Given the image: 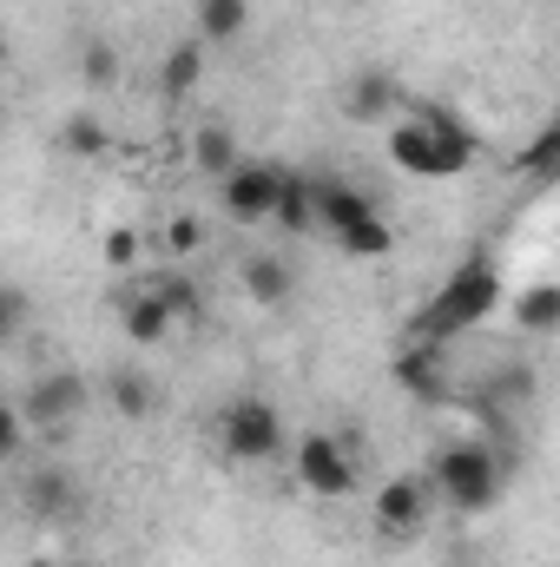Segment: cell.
<instances>
[{"label": "cell", "mask_w": 560, "mask_h": 567, "mask_svg": "<svg viewBox=\"0 0 560 567\" xmlns=\"http://www.w3.org/2000/svg\"><path fill=\"white\" fill-rule=\"evenodd\" d=\"M86 403H93V390H86L80 370H40V377H27V383L13 390V416L33 429L40 442H53Z\"/></svg>", "instance_id": "5"}, {"label": "cell", "mask_w": 560, "mask_h": 567, "mask_svg": "<svg viewBox=\"0 0 560 567\" xmlns=\"http://www.w3.org/2000/svg\"><path fill=\"white\" fill-rule=\"evenodd\" d=\"M521 178H535V185L560 178V120H554V126H541V140L521 152Z\"/></svg>", "instance_id": "24"}, {"label": "cell", "mask_w": 560, "mask_h": 567, "mask_svg": "<svg viewBox=\"0 0 560 567\" xmlns=\"http://www.w3.org/2000/svg\"><path fill=\"white\" fill-rule=\"evenodd\" d=\"M120 330H126V337H133L139 350H158V343H165V337L178 330V317L165 310V297H158L152 284H133V290L120 297Z\"/></svg>", "instance_id": "12"}, {"label": "cell", "mask_w": 560, "mask_h": 567, "mask_svg": "<svg viewBox=\"0 0 560 567\" xmlns=\"http://www.w3.org/2000/svg\"><path fill=\"white\" fill-rule=\"evenodd\" d=\"M191 20H198L205 47H231L251 27V0H191Z\"/></svg>", "instance_id": "17"}, {"label": "cell", "mask_w": 560, "mask_h": 567, "mask_svg": "<svg viewBox=\"0 0 560 567\" xmlns=\"http://www.w3.org/2000/svg\"><path fill=\"white\" fill-rule=\"evenodd\" d=\"M145 284H152V290L165 297V310H172L178 323H198V317H205V297H198V284L185 278L178 265H158V271H152Z\"/></svg>", "instance_id": "22"}, {"label": "cell", "mask_w": 560, "mask_h": 567, "mask_svg": "<svg viewBox=\"0 0 560 567\" xmlns=\"http://www.w3.org/2000/svg\"><path fill=\"white\" fill-rule=\"evenodd\" d=\"M495 303H501V271H495V258H462V265L448 271V284L409 317V343H448V337L475 330Z\"/></svg>", "instance_id": "2"}, {"label": "cell", "mask_w": 560, "mask_h": 567, "mask_svg": "<svg viewBox=\"0 0 560 567\" xmlns=\"http://www.w3.org/2000/svg\"><path fill=\"white\" fill-rule=\"evenodd\" d=\"M278 225L283 231H317V212H310V172H297V165H290V185H283Z\"/></svg>", "instance_id": "23"}, {"label": "cell", "mask_w": 560, "mask_h": 567, "mask_svg": "<svg viewBox=\"0 0 560 567\" xmlns=\"http://www.w3.org/2000/svg\"><path fill=\"white\" fill-rule=\"evenodd\" d=\"M336 106H343L356 126H396V120L409 113V100H403V80H396L390 66H356V73H343V93H336Z\"/></svg>", "instance_id": "10"}, {"label": "cell", "mask_w": 560, "mask_h": 567, "mask_svg": "<svg viewBox=\"0 0 560 567\" xmlns=\"http://www.w3.org/2000/svg\"><path fill=\"white\" fill-rule=\"evenodd\" d=\"M283 185H290V165L278 158H245L231 178H218V205L231 225H278Z\"/></svg>", "instance_id": "8"}, {"label": "cell", "mask_w": 560, "mask_h": 567, "mask_svg": "<svg viewBox=\"0 0 560 567\" xmlns=\"http://www.w3.org/2000/svg\"><path fill=\"white\" fill-rule=\"evenodd\" d=\"M198 245H205V218H198V212H172V218H165V251H172V258H191Z\"/></svg>", "instance_id": "26"}, {"label": "cell", "mask_w": 560, "mask_h": 567, "mask_svg": "<svg viewBox=\"0 0 560 567\" xmlns=\"http://www.w3.org/2000/svg\"><path fill=\"white\" fill-rule=\"evenodd\" d=\"M396 377L409 396H442V343H403Z\"/></svg>", "instance_id": "19"}, {"label": "cell", "mask_w": 560, "mask_h": 567, "mask_svg": "<svg viewBox=\"0 0 560 567\" xmlns=\"http://www.w3.org/2000/svg\"><path fill=\"white\" fill-rule=\"evenodd\" d=\"M310 212H317V238H330V245H343L356 225H370V218H376L370 192H363V185H350L343 172H310Z\"/></svg>", "instance_id": "9"}, {"label": "cell", "mask_w": 560, "mask_h": 567, "mask_svg": "<svg viewBox=\"0 0 560 567\" xmlns=\"http://www.w3.org/2000/svg\"><path fill=\"white\" fill-rule=\"evenodd\" d=\"M20 508H27L33 522H66V515L80 508V482H73V468H60V462H33V468L20 475Z\"/></svg>", "instance_id": "11"}, {"label": "cell", "mask_w": 560, "mask_h": 567, "mask_svg": "<svg viewBox=\"0 0 560 567\" xmlns=\"http://www.w3.org/2000/svg\"><path fill=\"white\" fill-rule=\"evenodd\" d=\"M435 508H442V495H435L428 468H396V475H383L376 495H370V522H376V535H390V542L422 535Z\"/></svg>", "instance_id": "7"}, {"label": "cell", "mask_w": 560, "mask_h": 567, "mask_svg": "<svg viewBox=\"0 0 560 567\" xmlns=\"http://www.w3.org/2000/svg\"><path fill=\"white\" fill-rule=\"evenodd\" d=\"M145 251V238L133 231V225H113L106 238H100V258H106V271H133Z\"/></svg>", "instance_id": "25"}, {"label": "cell", "mask_w": 560, "mask_h": 567, "mask_svg": "<svg viewBox=\"0 0 560 567\" xmlns=\"http://www.w3.org/2000/svg\"><path fill=\"white\" fill-rule=\"evenodd\" d=\"M120 73H126V60H120V47H113L106 33L80 40V80H86L93 93H113V86H120Z\"/></svg>", "instance_id": "21"}, {"label": "cell", "mask_w": 560, "mask_h": 567, "mask_svg": "<svg viewBox=\"0 0 560 567\" xmlns=\"http://www.w3.org/2000/svg\"><path fill=\"white\" fill-rule=\"evenodd\" d=\"M0 337H7V343H20V337H27V290H20V284H7V290H0Z\"/></svg>", "instance_id": "27"}, {"label": "cell", "mask_w": 560, "mask_h": 567, "mask_svg": "<svg viewBox=\"0 0 560 567\" xmlns=\"http://www.w3.org/2000/svg\"><path fill=\"white\" fill-rule=\"evenodd\" d=\"M205 53H211V47H205L198 33H191V40H178V47L158 60V93H165V100L198 93V80H205Z\"/></svg>", "instance_id": "16"}, {"label": "cell", "mask_w": 560, "mask_h": 567, "mask_svg": "<svg viewBox=\"0 0 560 567\" xmlns=\"http://www.w3.org/2000/svg\"><path fill=\"white\" fill-rule=\"evenodd\" d=\"M191 165H198L205 178H231V172L245 165L238 133H231L225 120H205V126H191Z\"/></svg>", "instance_id": "15"}, {"label": "cell", "mask_w": 560, "mask_h": 567, "mask_svg": "<svg viewBox=\"0 0 560 567\" xmlns=\"http://www.w3.org/2000/svg\"><path fill=\"white\" fill-rule=\"evenodd\" d=\"M106 403H113L126 423H145V416L158 410V383H152L145 370H113V377H106Z\"/></svg>", "instance_id": "18"}, {"label": "cell", "mask_w": 560, "mask_h": 567, "mask_svg": "<svg viewBox=\"0 0 560 567\" xmlns=\"http://www.w3.org/2000/svg\"><path fill=\"white\" fill-rule=\"evenodd\" d=\"M60 152H73V158H106V152H113V126H106L100 113H66V120H60Z\"/></svg>", "instance_id": "20"}, {"label": "cell", "mask_w": 560, "mask_h": 567, "mask_svg": "<svg viewBox=\"0 0 560 567\" xmlns=\"http://www.w3.org/2000/svg\"><path fill=\"white\" fill-rule=\"evenodd\" d=\"M211 442H218V455L225 462H238V468H271L278 455H290V423H283V410L271 396H258V390H238V396H225V410L211 416Z\"/></svg>", "instance_id": "4"}, {"label": "cell", "mask_w": 560, "mask_h": 567, "mask_svg": "<svg viewBox=\"0 0 560 567\" xmlns=\"http://www.w3.org/2000/svg\"><path fill=\"white\" fill-rule=\"evenodd\" d=\"M390 165L396 172H409V178H462L468 165H475V126L455 113V106H435V100H422L409 106L396 126H390Z\"/></svg>", "instance_id": "1"}, {"label": "cell", "mask_w": 560, "mask_h": 567, "mask_svg": "<svg viewBox=\"0 0 560 567\" xmlns=\"http://www.w3.org/2000/svg\"><path fill=\"white\" fill-rule=\"evenodd\" d=\"M508 317H515L521 337H560V278H541V284H528V290H515Z\"/></svg>", "instance_id": "14"}, {"label": "cell", "mask_w": 560, "mask_h": 567, "mask_svg": "<svg viewBox=\"0 0 560 567\" xmlns=\"http://www.w3.org/2000/svg\"><path fill=\"white\" fill-rule=\"evenodd\" d=\"M428 482H435V495H442L448 515H488L501 502V488H508V468H501L495 442L462 435V442H442L428 455Z\"/></svg>", "instance_id": "3"}, {"label": "cell", "mask_w": 560, "mask_h": 567, "mask_svg": "<svg viewBox=\"0 0 560 567\" xmlns=\"http://www.w3.org/2000/svg\"><path fill=\"white\" fill-rule=\"evenodd\" d=\"M290 468H297V482H303L317 502L356 495V455H350V435H336V429L297 435V442H290Z\"/></svg>", "instance_id": "6"}, {"label": "cell", "mask_w": 560, "mask_h": 567, "mask_svg": "<svg viewBox=\"0 0 560 567\" xmlns=\"http://www.w3.org/2000/svg\"><path fill=\"white\" fill-rule=\"evenodd\" d=\"M238 290H245L258 310H278V303H290V290H297V271L283 265L278 251H251V258L238 265Z\"/></svg>", "instance_id": "13"}]
</instances>
